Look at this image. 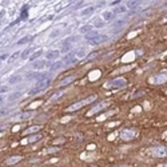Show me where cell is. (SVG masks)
I'll return each instance as SVG.
<instances>
[{
    "label": "cell",
    "mask_w": 167,
    "mask_h": 167,
    "mask_svg": "<svg viewBox=\"0 0 167 167\" xmlns=\"http://www.w3.org/2000/svg\"><path fill=\"white\" fill-rule=\"evenodd\" d=\"M74 79H75L74 76H67V78H65V79H63L62 82H60V86H62V87H63V86H67L68 83H71V82H72Z\"/></svg>",
    "instance_id": "ac0fdd59"
},
{
    "label": "cell",
    "mask_w": 167,
    "mask_h": 167,
    "mask_svg": "<svg viewBox=\"0 0 167 167\" xmlns=\"http://www.w3.org/2000/svg\"><path fill=\"white\" fill-rule=\"evenodd\" d=\"M116 167H131V166H116Z\"/></svg>",
    "instance_id": "f35d334b"
},
{
    "label": "cell",
    "mask_w": 167,
    "mask_h": 167,
    "mask_svg": "<svg viewBox=\"0 0 167 167\" xmlns=\"http://www.w3.org/2000/svg\"><path fill=\"white\" fill-rule=\"evenodd\" d=\"M114 12H111V11H104L103 13H102V19H103V22H110L111 19L114 18Z\"/></svg>",
    "instance_id": "7c38bea8"
},
{
    "label": "cell",
    "mask_w": 167,
    "mask_h": 167,
    "mask_svg": "<svg viewBox=\"0 0 167 167\" xmlns=\"http://www.w3.org/2000/svg\"><path fill=\"white\" fill-rule=\"evenodd\" d=\"M95 99H97V95H91V97L86 98L84 100H80V102L75 103V104H71L70 107H67V111H68V112H71V111H76V110H79V108H82L83 106L88 104V103H91V102H94Z\"/></svg>",
    "instance_id": "7a4b0ae2"
},
{
    "label": "cell",
    "mask_w": 167,
    "mask_h": 167,
    "mask_svg": "<svg viewBox=\"0 0 167 167\" xmlns=\"http://www.w3.org/2000/svg\"><path fill=\"white\" fill-rule=\"evenodd\" d=\"M79 38L78 36H72V38H67V39H65L64 40V43H67V42H76V40H78Z\"/></svg>",
    "instance_id": "83f0119b"
},
{
    "label": "cell",
    "mask_w": 167,
    "mask_h": 167,
    "mask_svg": "<svg viewBox=\"0 0 167 167\" xmlns=\"http://www.w3.org/2000/svg\"><path fill=\"white\" fill-rule=\"evenodd\" d=\"M94 11H95V7H87V8L82 9V12H80V15H82V16H87V15L92 13Z\"/></svg>",
    "instance_id": "5bb4252c"
},
{
    "label": "cell",
    "mask_w": 167,
    "mask_h": 167,
    "mask_svg": "<svg viewBox=\"0 0 167 167\" xmlns=\"http://www.w3.org/2000/svg\"><path fill=\"white\" fill-rule=\"evenodd\" d=\"M127 84L126 83V80L123 78H116V79H112V80H110V82L106 84V87H114V88H123L124 86Z\"/></svg>",
    "instance_id": "5b68a950"
},
{
    "label": "cell",
    "mask_w": 167,
    "mask_h": 167,
    "mask_svg": "<svg viewBox=\"0 0 167 167\" xmlns=\"http://www.w3.org/2000/svg\"><path fill=\"white\" fill-rule=\"evenodd\" d=\"M68 50H70V47H68V45H65V47H63L62 50H60V54H62V52H67Z\"/></svg>",
    "instance_id": "f1b7e54d"
},
{
    "label": "cell",
    "mask_w": 167,
    "mask_h": 167,
    "mask_svg": "<svg viewBox=\"0 0 167 167\" xmlns=\"http://www.w3.org/2000/svg\"><path fill=\"white\" fill-rule=\"evenodd\" d=\"M60 95H62V91H60V92H56L54 95V97H51V100H55V98H58V97H60Z\"/></svg>",
    "instance_id": "f546056e"
},
{
    "label": "cell",
    "mask_w": 167,
    "mask_h": 167,
    "mask_svg": "<svg viewBox=\"0 0 167 167\" xmlns=\"http://www.w3.org/2000/svg\"><path fill=\"white\" fill-rule=\"evenodd\" d=\"M126 11H127V7L119 6L118 8H115V9H114V13H120V12H126Z\"/></svg>",
    "instance_id": "7402d4cb"
},
{
    "label": "cell",
    "mask_w": 167,
    "mask_h": 167,
    "mask_svg": "<svg viewBox=\"0 0 167 167\" xmlns=\"http://www.w3.org/2000/svg\"><path fill=\"white\" fill-rule=\"evenodd\" d=\"M63 63H64V62H56V63H54V64H52L50 68H51V70H56V68H59V67H60V65H62Z\"/></svg>",
    "instance_id": "d4e9b609"
},
{
    "label": "cell",
    "mask_w": 167,
    "mask_h": 167,
    "mask_svg": "<svg viewBox=\"0 0 167 167\" xmlns=\"http://www.w3.org/2000/svg\"><path fill=\"white\" fill-rule=\"evenodd\" d=\"M3 102H4V99H3V98H0V104H2Z\"/></svg>",
    "instance_id": "74e56055"
},
{
    "label": "cell",
    "mask_w": 167,
    "mask_h": 167,
    "mask_svg": "<svg viewBox=\"0 0 167 167\" xmlns=\"http://www.w3.org/2000/svg\"><path fill=\"white\" fill-rule=\"evenodd\" d=\"M22 97V92H20V91H16V92H13V94H11L8 97V100H15L16 98H20Z\"/></svg>",
    "instance_id": "44dd1931"
},
{
    "label": "cell",
    "mask_w": 167,
    "mask_h": 167,
    "mask_svg": "<svg viewBox=\"0 0 167 167\" xmlns=\"http://www.w3.org/2000/svg\"><path fill=\"white\" fill-rule=\"evenodd\" d=\"M40 128H42V127H40V126H31V127H28L27 130H26V133L27 134H32V133H35V131H39Z\"/></svg>",
    "instance_id": "e0dca14e"
},
{
    "label": "cell",
    "mask_w": 167,
    "mask_h": 167,
    "mask_svg": "<svg viewBox=\"0 0 167 167\" xmlns=\"http://www.w3.org/2000/svg\"><path fill=\"white\" fill-rule=\"evenodd\" d=\"M8 56V54H3V55H0V60H4V59H7Z\"/></svg>",
    "instance_id": "1f68e13d"
},
{
    "label": "cell",
    "mask_w": 167,
    "mask_h": 167,
    "mask_svg": "<svg viewBox=\"0 0 167 167\" xmlns=\"http://www.w3.org/2000/svg\"><path fill=\"white\" fill-rule=\"evenodd\" d=\"M40 138H42V135H40V134H38V135H34V136H29V138L24 139L23 142H24V143H34L35 140H39Z\"/></svg>",
    "instance_id": "4fadbf2b"
},
{
    "label": "cell",
    "mask_w": 167,
    "mask_h": 167,
    "mask_svg": "<svg viewBox=\"0 0 167 167\" xmlns=\"http://www.w3.org/2000/svg\"><path fill=\"white\" fill-rule=\"evenodd\" d=\"M147 154L151 156H156V158H164V156H167V147H164V146H156V147L149 149Z\"/></svg>",
    "instance_id": "6da1fadb"
},
{
    "label": "cell",
    "mask_w": 167,
    "mask_h": 167,
    "mask_svg": "<svg viewBox=\"0 0 167 167\" xmlns=\"http://www.w3.org/2000/svg\"><path fill=\"white\" fill-rule=\"evenodd\" d=\"M136 135H138V130L136 128H124L120 131V138L124 140H131Z\"/></svg>",
    "instance_id": "3957f363"
},
{
    "label": "cell",
    "mask_w": 167,
    "mask_h": 167,
    "mask_svg": "<svg viewBox=\"0 0 167 167\" xmlns=\"http://www.w3.org/2000/svg\"><path fill=\"white\" fill-rule=\"evenodd\" d=\"M163 138H164V139H167V133H164V134H163Z\"/></svg>",
    "instance_id": "d590c367"
},
{
    "label": "cell",
    "mask_w": 167,
    "mask_h": 167,
    "mask_svg": "<svg viewBox=\"0 0 167 167\" xmlns=\"http://www.w3.org/2000/svg\"><path fill=\"white\" fill-rule=\"evenodd\" d=\"M9 91V87L8 86H0V94H6Z\"/></svg>",
    "instance_id": "cb8c5ba5"
},
{
    "label": "cell",
    "mask_w": 167,
    "mask_h": 167,
    "mask_svg": "<svg viewBox=\"0 0 167 167\" xmlns=\"http://www.w3.org/2000/svg\"><path fill=\"white\" fill-rule=\"evenodd\" d=\"M34 38L32 36H24V38H22L20 40H18V45H22V44H26V43H28V42H31Z\"/></svg>",
    "instance_id": "2e32d148"
},
{
    "label": "cell",
    "mask_w": 167,
    "mask_h": 167,
    "mask_svg": "<svg viewBox=\"0 0 167 167\" xmlns=\"http://www.w3.org/2000/svg\"><path fill=\"white\" fill-rule=\"evenodd\" d=\"M31 51H32V50H31V48H26V50H24V51L22 52V55H20V58H23V59H26V58H28V55H29V54H31Z\"/></svg>",
    "instance_id": "603a6c76"
},
{
    "label": "cell",
    "mask_w": 167,
    "mask_h": 167,
    "mask_svg": "<svg viewBox=\"0 0 167 167\" xmlns=\"http://www.w3.org/2000/svg\"><path fill=\"white\" fill-rule=\"evenodd\" d=\"M3 15H4V11H2V12H0V18H3Z\"/></svg>",
    "instance_id": "8d00e7d4"
},
{
    "label": "cell",
    "mask_w": 167,
    "mask_h": 167,
    "mask_svg": "<svg viewBox=\"0 0 167 167\" xmlns=\"http://www.w3.org/2000/svg\"><path fill=\"white\" fill-rule=\"evenodd\" d=\"M45 65H47V60H38V62H34L32 63V67L34 70H43Z\"/></svg>",
    "instance_id": "9c48e42d"
},
{
    "label": "cell",
    "mask_w": 167,
    "mask_h": 167,
    "mask_svg": "<svg viewBox=\"0 0 167 167\" xmlns=\"http://www.w3.org/2000/svg\"><path fill=\"white\" fill-rule=\"evenodd\" d=\"M158 167H167V163H163V164H159Z\"/></svg>",
    "instance_id": "e575fe53"
},
{
    "label": "cell",
    "mask_w": 167,
    "mask_h": 167,
    "mask_svg": "<svg viewBox=\"0 0 167 167\" xmlns=\"http://www.w3.org/2000/svg\"><path fill=\"white\" fill-rule=\"evenodd\" d=\"M59 56H60V51H58V50H54V51L47 52V55H45V59H47V60H56Z\"/></svg>",
    "instance_id": "ba28073f"
},
{
    "label": "cell",
    "mask_w": 167,
    "mask_h": 167,
    "mask_svg": "<svg viewBox=\"0 0 167 167\" xmlns=\"http://www.w3.org/2000/svg\"><path fill=\"white\" fill-rule=\"evenodd\" d=\"M29 118H32V112H23L22 115L19 116L20 120H27V119H29Z\"/></svg>",
    "instance_id": "d6986e66"
},
{
    "label": "cell",
    "mask_w": 167,
    "mask_h": 167,
    "mask_svg": "<svg viewBox=\"0 0 167 167\" xmlns=\"http://www.w3.org/2000/svg\"><path fill=\"white\" fill-rule=\"evenodd\" d=\"M108 106V103H99L98 106H95V107L91 110V111H88V116H91V115H94V114H97V112H99L100 110H103V108H106Z\"/></svg>",
    "instance_id": "52a82bcc"
},
{
    "label": "cell",
    "mask_w": 167,
    "mask_h": 167,
    "mask_svg": "<svg viewBox=\"0 0 167 167\" xmlns=\"http://www.w3.org/2000/svg\"><path fill=\"white\" fill-rule=\"evenodd\" d=\"M90 31H92V26H91V24H86V26L79 28V32L82 35H88Z\"/></svg>",
    "instance_id": "8fae6325"
},
{
    "label": "cell",
    "mask_w": 167,
    "mask_h": 167,
    "mask_svg": "<svg viewBox=\"0 0 167 167\" xmlns=\"http://www.w3.org/2000/svg\"><path fill=\"white\" fill-rule=\"evenodd\" d=\"M108 39V36L107 35H97V36H94V38H91V39H88V42L91 43V44H99V43H103V42H106V40Z\"/></svg>",
    "instance_id": "8992f818"
},
{
    "label": "cell",
    "mask_w": 167,
    "mask_h": 167,
    "mask_svg": "<svg viewBox=\"0 0 167 167\" xmlns=\"http://www.w3.org/2000/svg\"><path fill=\"white\" fill-rule=\"evenodd\" d=\"M59 32H60V29H59V28H58V29H54V31L51 32V35H50V38H56Z\"/></svg>",
    "instance_id": "4316f807"
},
{
    "label": "cell",
    "mask_w": 167,
    "mask_h": 167,
    "mask_svg": "<svg viewBox=\"0 0 167 167\" xmlns=\"http://www.w3.org/2000/svg\"><path fill=\"white\" fill-rule=\"evenodd\" d=\"M4 114H7V111H6V110H3V111H0V116H2V115H4Z\"/></svg>",
    "instance_id": "836d02e7"
},
{
    "label": "cell",
    "mask_w": 167,
    "mask_h": 167,
    "mask_svg": "<svg viewBox=\"0 0 167 167\" xmlns=\"http://www.w3.org/2000/svg\"><path fill=\"white\" fill-rule=\"evenodd\" d=\"M19 82H22V76H11L8 79V83L9 84H16V83H19Z\"/></svg>",
    "instance_id": "9a60e30c"
},
{
    "label": "cell",
    "mask_w": 167,
    "mask_h": 167,
    "mask_svg": "<svg viewBox=\"0 0 167 167\" xmlns=\"http://www.w3.org/2000/svg\"><path fill=\"white\" fill-rule=\"evenodd\" d=\"M120 24H123V20H118V22H115L114 26L116 27V26H120Z\"/></svg>",
    "instance_id": "d6a6232c"
},
{
    "label": "cell",
    "mask_w": 167,
    "mask_h": 167,
    "mask_svg": "<svg viewBox=\"0 0 167 167\" xmlns=\"http://www.w3.org/2000/svg\"><path fill=\"white\" fill-rule=\"evenodd\" d=\"M20 55H22V52H19V51H18V52H15V54L12 55V56H11V58H9V62H13V60H15V59H16L18 56H20Z\"/></svg>",
    "instance_id": "484cf974"
},
{
    "label": "cell",
    "mask_w": 167,
    "mask_h": 167,
    "mask_svg": "<svg viewBox=\"0 0 167 167\" xmlns=\"http://www.w3.org/2000/svg\"><path fill=\"white\" fill-rule=\"evenodd\" d=\"M23 158L20 155H18V156H11V158H8L7 160H6V164H8V166H11V164H16V163H19L20 160H22Z\"/></svg>",
    "instance_id": "30bf717a"
},
{
    "label": "cell",
    "mask_w": 167,
    "mask_h": 167,
    "mask_svg": "<svg viewBox=\"0 0 167 167\" xmlns=\"http://www.w3.org/2000/svg\"><path fill=\"white\" fill-rule=\"evenodd\" d=\"M103 26H104V22L103 23L102 22H97V24H95V27H98V28L99 27H103Z\"/></svg>",
    "instance_id": "4dcf8cb0"
},
{
    "label": "cell",
    "mask_w": 167,
    "mask_h": 167,
    "mask_svg": "<svg viewBox=\"0 0 167 167\" xmlns=\"http://www.w3.org/2000/svg\"><path fill=\"white\" fill-rule=\"evenodd\" d=\"M150 82L153 84H162L167 82V71H162V72L156 74L155 76H153L150 79Z\"/></svg>",
    "instance_id": "277c9868"
},
{
    "label": "cell",
    "mask_w": 167,
    "mask_h": 167,
    "mask_svg": "<svg viewBox=\"0 0 167 167\" xmlns=\"http://www.w3.org/2000/svg\"><path fill=\"white\" fill-rule=\"evenodd\" d=\"M42 54H43V51H42V50H39V51L34 52V54L31 55V58H29V60H31V62H34V60H36V59L40 56V55H42Z\"/></svg>",
    "instance_id": "ffe728a7"
},
{
    "label": "cell",
    "mask_w": 167,
    "mask_h": 167,
    "mask_svg": "<svg viewBox=\"0 0 167 167\" xmlns=\"http://www.w3.org/2000/svg\"><path fill=\"white\" fill-rule=\"evenodd\" d=\"M166 19H167V15H166Z\"/></svg>",
    "instance_id": "ab89813d"
}]
</instances>
